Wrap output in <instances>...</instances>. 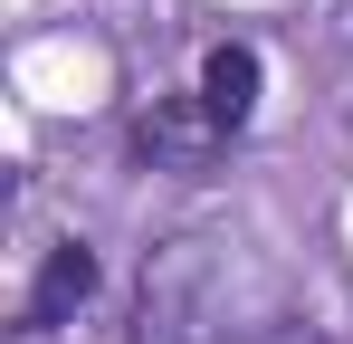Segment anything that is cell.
<instances>
[{
    "label": "cell",
    "mask_w": 353,
    "mask_h": 344,
    "mask_svg": "<svg viewBox=\"0 0 353 344\" xmlns=\"http://www.w3.org/2000/svg\"><path fill=\"white\" fill-rule=\"evenodd\" d=\"M220 144H230V124L201 106V96H163V106H143L134 115V163H153V172H201L220 163Z\"/></svg>",
    "instance_id": "1"
},
{
    "label": "cell",
    "mask_w": 353,
    "mask_h": 344,
    "mask_svg": "<svg viewBox=\"0 0 353 344\" xmlns=\"http://www.w3.org/2000/svg\"><path fill=\"white\" fill-rule=\"evenodd\" d=\"M96 278H105V268H96V249H86V239H58V249L39 258V278H29V306H19V325H29V335L67 325V316L96 296Z\"/></svg>",
    "instance_id": "2"
},
{
    "label": "cell",
    "mask_w": 353,
    "mask_h": 344,
    "mask_svg": "<svg viewBox=\"0 0 353 344\" xmlns=\"http://www.w3.org/2000/svg\"><path fill=\"white\" fill-rule=\"evenodd\" d=\"M258 86H268V67H258V48H239V39H220V48L201 57V106L220 115V124H248L258 115Z\"/></svg>",
    "instance_id": "3"
},
{
    "label": "cell",
    "mask_w": 353,
    "mask_h": 344,
    "mask_svg": "<svg viewBox=\"0 0 353 344\" xmlns=\"http://www.w3.org/2000/svg\"><path fill=\"white\" fill-rule=\"evenodd\" d=\"M248 344H325V335H315V325H258Z\"/></svg>",
    "instance_id": "4"
}]
</instances>
